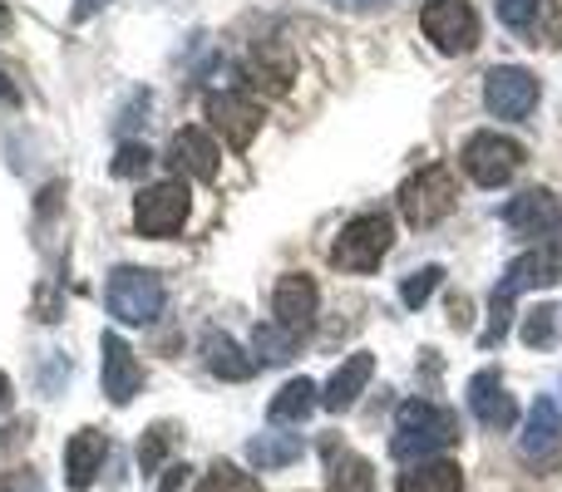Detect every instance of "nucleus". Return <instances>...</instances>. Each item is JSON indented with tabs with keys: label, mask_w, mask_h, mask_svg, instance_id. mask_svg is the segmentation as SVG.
<instances>
[{
	"label": "nucleus",
	"mask_w": 562,
	"mask_h": 492,
	"mask_svg": "<svg viewBox=\"0 0 562 492\" xmlns=\"http://www.w3.org/2000/svg\"><path fill=\"white\" fill-rule=\"evenodd\" d=\"M459 444V414L435 399H405L395 414V434H390V458L400 464H425L439 458L445 448Z\"/></svg>",
	"instance_id": "1"
},
{
	"label": "nucleus",
	"mask_w": 562,
	"mask_h": 492,
	"mask_svg": "<svg viewBox=\"0 0 562 492\" xmlns=\"http://www.w3.org/2000/svg\"><path fill=\"white\" fill-rule=\"evenodd\" d=\"M395 247V222L390 213H360L340 227V237L330 242V266L350 271V276H370L380 271V261Z\"/></svg>",
	"instance_id": "2"
},
{
	"label": "nucleus",
	"mask_w": 562,
	"mask_h": 492,
	"mask_svg": "<svg viewBox=\"0 0 562 492\" xmlns=\"http://www.w3.org/2000/svg\"><path fill=\"white\" fill-rule=\"evenodd\" d=\"M395 203H400V217H405L415 232H429V227H439L449 213H454L459 183L445 163H429V168H419L415 178H405Z\"/></svg>",
	"instance_id": "3"
},
{
	"label": "nucleus",
	"mask_w": 562,
	"mask_h": 492,
	"mask_svg": "<svg viewBox=\"0 0 562 492\" xmlns=\"http://www.w3.org/2000/svg\"><path fill=\"white\" fill-rule=\"evenodd\" d=\"M193 193H188V178H164L154 187H138L134 197V227L148 242H168V237L183 232Z\"/></svg>",
	"instance_id": "4"
},
{
	"label": "nucleus",
	"mask_w": 562,
	"mask_h": 492,
	"mask_svg": "<svg viewBox=\"0 0 562 492\" xmlns=\"http://www.w3.org/2000/svg\"><path fill=\"white\" fill-rule=\"evenodd\" d=\"M109 316L124 320V325H148V320L164 316V276L158 271H144V266H119L114 276H109Z\"/></svg>",
	"instance_id": "5"
},
{
	"label": "nucleus",
	"mask_w": 562,
	"mask_h": 492,
	"mask_svg": "<svg viewBox=\"0 0 562 492\" xmlns=\"http://www.w3.org/2000/svg\"><path fill=\"white\" fill-rule=\"evenodd\" d=\"M459 163H464V173L474 178L479 187H504L508 178H514L518 168L528 163V148L518 144V138L498 134V128H484V134H474L464 144Z\"/></svg>",
	"instance_id": "6"
},
{
	"label": "nucleus",
	"mask_w": 562,
	"mask_h": 492,
	"mask_svg": "<svg viewBox=\"0 0 562 492\" xmlns=\"http://www.w3.org/2000/svg\"><path fill=\"white\" fill-rule=\"evenodd\" d=\"M504 227L514 237H528V242H538V247H548L562 256V203H558V193H548V187L518 193L514 203L504 207Z\"/></svg>",
	"instance_id": "7"
},
{
	"label": "nucleus",
	"mask_w": 562,
	"mask_h": 492,
	"mask_svg": "<svg viewBox=\"0 0 562 492\" xmlns=\"http://www.w3.org/2000/svg\"><path fill=\"white\" fill-rule=\"evenodd\" d=\"M419 25H425V39L439 49V55H469V49H479L474 0H425Z\"/></svg>",
	"instance_id": "8"
},
{
	"label": "nucleus",
	"mask_w": 562,
	"mask_h": 492,
	"mask_svg": "<svg viewBox=\"0 0 562 492\" xmlns=\"http://www.w3.org/2000/svg\"><path fill=\"white\" fill-rule=\"evenodd\" d=\"M538 99H543V84H538L533 69L498 65V69H488V75H484V108L494 118L518 124V118H528L538 108Z\"/></svg>",
	"instance_id": "9"
},
{
	"label": "nucleus",
	"mask_w": 562,
	"mask_h": 492,
	"mask_svg": "<svg viewBox=\"0 0 562 492\" xmlns=\"http://www.w3.org/2000/svg\"><path fill=\"white\" fill-rule=\"evenodd\" d=\"M99 385H104V399L114 409H128L138 399V389H144V365H138L134 345L124 335H114V330L99 335Z\"/></svg>",
	"instance_id": "10"
},
{
	"label": "nucleus",
	"mask_w": 562,
	"mask_h": 492,
	"mask_svg": "<svg viewBox=\"0 0 562 492\" xmlns=\"http://www.w3.org/2000/svg\"><path fill=\"white\" fill-rule=\"evenodd\" d=\"M518 454L533 473H558L562 468V404L553 394H543L528 409V428L518 438Z\"/></svg>",
	"instance_id": "11"
},
{
	"label": "nucleus",
	"mask_w": 562,
	"mask_h": 492,
	"mask_svg": "<svg viewBox=\"0 0 562 492\" xmlns=\"http://www.w3.org/2000/svg\"><path fill=\"white\" fill-rule=\"evenodd\" d=\"M203 114H207V124L227 138V148H233V153H247V148H252V138L262 134V108H257L247 94H237V89L207 94Z\"/></svg>",
	"instance_id": "12"
},
{
	"label": "nucleus",
	"mask_w": 562,
	"mask_h": 492,
	"mask_svg": "<svg viewBox=\"0 0 562 492\" xmlns=\"http://www.w3.org/2000/svg\"><path fill=\"white\" fill-rule=\"evenodd\" d=\"M316 310H321L316 281H311L306 271H286V276L277 281V290H272L277 325L291 330V335H311V325H316Z\"/></svg>",
	"instance_id": "13"
},
{
	"label": "nucleus",
	"mask_w": 562,
	"mask_h": 492,
	"mask_svg": "<svg viewBox=\"0 0 562 492\" xmlns=\"http://www.w3.org/2000/svg\"><path fill=\"white\" fill-rule=\"evenodd\" d=\"M164 163L173 168V178H198V183H217V168H223V148L213 144V134L203 128H178L168 138Z\"/></svg>",
	"instance_id": "14"
},
{
	"label": "nucleus",
	"mask_w": 562,
	"mask_h": 492,
	"mask_svg": "<svg viewBox=\"0 0 562 492\" xmlns=\"http://www.w3.org/2000/svg\"><path fill=\"white\" fill-rule=\"evenodd\" d=\"M464 399H469V414H474L488 434H508V428L518 424V404L504 389V375H498V369H479V375L469 379Z\"/></svg>",
	"instance_id": "15"
},
{
	"label": "nucleus",
	"mask_w": 562,
	"mask_h": 492,
	"mask_svg": "<svg viewBox=\"0 0 562 492\" xmlns=\"http://www.w3.org/2000/svg\"><path fill=\"white\" fill-rule=\"evenodd\" d=\"M321 458H326V492H375V464L336 434L321 438Z\"/></svg>",
	"instance_id": "16"
},
{
	"label": "nucleus",
	"mask_w": 562,
	"mask_h": 492,
	"mask_svg": "<svg viewBox=\"0 0 562 492\" xmlns=\"http://www.w3.org/2000/svg\"><path fill=\"white\" fill-rule=\"evenodd\" d=\"M109 458V434H99V428H79V434H69L65 444V488L69 492H89L99 478V468H104Z\"/></svg>",
	"instance_id": "17"
},
{
	"label": "nucleus",
	"mask_w": 562,
	"mask_h": 492,
	"mask_svg": "<svg viewBox=\"0 0 562 492\" xmlns=\"http://www.w3.org/2000/svg\"><path fill=\"white\" fill-rule=\"evenodd\" d=\"M562 281V256L548 247H533L524 251V256H514L504 266V276H498V290H508V296H524V290H538V286H558Z\"/></svg>",
	"instance_id": "18"
},
{
	"label": "nucleus",
	"mask_w": 562,
	"mask_h": 492,
	"mask_svg": "<svg viewBox=\"0 0 562 492\" xmlns=\"http://www.w3.org/2000/svg\"><path fill=\"white\" fill-rule=\"evenodd\" d=\"M370 375H375V355H350L346 365L336 369V375L326 379V389H321V409H330V414H346V409H356V399L366 394Z\"/></svg>",
	"instance_id": "19"
},
{
	"label": "nucleus",
	"mask_w": 562,
	"mask_h": 492,
	"mask_svg": "<svg viewBox=\"0 0 562 492\" xmlns=\"http://www.w3.org/2000/svg\"><path fill=\"white\" fill-rule=\"evenodd\" d=\"M203 365H207V375L223 379V385H243V379L257 375V355H247L233 335H217V330L203 340Z\"/></svg>",
	"instance_id": "20"
},
{
	"label": "nucleus",
	"mask_w": 562,
	"mask_h": 492,
	"mask_svg": "<svg viewBox=\"0 0 562 492\" xmlns=\"http://www.w3.org/2000/svg\"><path fill=\"white\" fill-rule=\"evenodd\" d=\"M395 492H464V468L449 458H425V464H409L400 473Z\"/></svg>",
	"instance_id": "21"
},
{
	"label": "nucleus",
	"mask_w": 562,
	"mask_h": 492,
	"mask_svg": "<svg viewBox=\"0 0 562 492\" xmlns=\"http://www.w3.org/2000/svg\"><path fill=\"white\" fill-rule=\"evenodd\" d=\"M321 404V389L311 385V379H286V385L272 394V404H267V419H272L277 428L286 424H306L311 409Z\"/></svg>",
	"instance_id": "22"
},
{
	"label": "nucleus",
	"mask_w": 562,
	"mask_h": 492,
	"mask_svg": "<svg viewBox=\"0 0 562 492\" xmlns=\"http://www.w3.org/2000/svg\"><path fill=\"white\" fill-rule=\"evenodd\" d=\"M301 454H306V444H301V434H257L252 444H247V458H252V468H262V473H277V468H291Z\"/></svg>",
	"instance_id": "23"
},
{
	"label": "nucleus",
	"mask_w": 562,
	"mask_h": 492,
	"mask_svg": "<svg viewBox=\"0 0 562 492\" xmlns=\"http://www.w3.org/2000/svg\"><path fill=\"white\" fill-rule=\"evenodd\" d=\"M178 438H183V428H178L173 419H158L154 428H144V438H138V473L154 478L158 468L168 464V454L178 448Z\"/></svg>",
	"instance_id": "24"
},
{
	"label": "nucleus",
	"mask_w": 562,
	"mask_h": 492,
	"mask_svg": "<svg viewBox=\"0 0 562 492\" xmlns=\"http://www.w3.org/2000/svg\"><path fill=\"white\" fill-rule=\"evenodd\" d=\"M301 335H291V330H281L277 320H257L252 330V350H257V365H286L291 355H296Z\"/></svg>",
	"instance_id": "25"
},
{
	"label": "nucleus",
	"mask_w": 562,
	"mask_h": 492,
	"mask_svg": "<svg viewBox=\"0 0 562 492\" xmlns=\"http://www.w3.org/2000/svg\"><path fill=\"white\" fill-rule=\"evenodd\" d=\"M548 0H498V25L528 35V45H538V25H543Z\"/></svg>",
	"instance_id": "26"
},
{
	"label": "nucleus",
	"mask_w": 562,
	"mask_h": 492,
	"mask_svg": "<svg viewBox=\"0 0 562 492\" xmlns=\"http://www.w3.org/2000/svg\"><path fill=\"white\" fill-rule=\"evenodd\" d=\"M514 300L518 296H508V290L494 286V296H488V325L479 330V350H498V345H504L508 325H514Z\"/></svg>",
	"instance_id": "27"
},
{
	"label": "nucleus",
	"mask_w": 562,
	"mask_h": 492,
	"mask_svg": "<svg viewBox=\"0 0 562 492\" xmlns=\"http://www.w3.org/2000/svg\"><path fill=\"white\" fill-rule=\"evenodd\" d=\"M198 492H262V483H257L252 473H243L237 464L217 458V464L203 473V483H198Z\"/></svg>",
	"instance_id": "28"
},
{
	"label": "nucleus",
	"mask_w": 562,
	"mask_h": 492,
	"mask_svg": "<svg viewBox=\"0 0 562 492\" xmlns=\"http://www.w3.org/2000/svg\"><path fill=\"white\" fill-rule=\"evenodd\" d=\"M558 316H562L558 306H538V310H528L524 325H518L524 345H528V350H548V345H553V335H558Z\"/></svg>",
	"instance_id": "29"
},
{
	"label": "nucleus",
	"mask_w": 562,
	"mask_h": 492,
	"mask_svg": "<svg viewBox=\"0 0 562 492\" xmlns=\"http://www.w3.org/2000/svg\"><path fill=\"white\" fill-rule=\"evenodd\" d=\"M439 281H445V266H419L405 276V286H400V306L405 310H419L429 296L439 290Z\"/></svg>",
	"instance_id": "30"
},
{
	"label": "nucleus",
	"mask_w": 562,
	"mask_h": 492,
	"mask_svg": "<svg viewBox=\"0 0 562 492\" xmlns=\"http://www.w3.org/2000/svg\"><path fill=\"white\" fill-rule=\"evenodd\" d=\"M148 168H154V153H148V144L128 138V144H119V153H114V163H109V173L124 178V183H134V178H144Z\"/></svg>",
	"instance_id": "31"
},
{
	"label": "nucleus",
	"mask_w": 562,
	"mask_h": 492,
	"mask_svg": "<svg viewBox=\"0 0 562 492\" xmlns=\"http://www.w3.org/2000/svg\"><path fill=\"white\" fill-rule=\"evenodd\" d=\"M30 438H35V419H15V424H5V428H0V458L20 454Z\"/></svg>",
	"instance_id": "32"
},
{
	"label": "nucleus",
	"mask_w": 562,
	"mask_h": 492,
	"mask_svg": "<svg viewBox=\"0 0 562 492\" xmlns=\"http://www.w3.org/2000/svg\"><path fill=\"white\" fill-rule=\"evenodd\" d=\"M148 104H154V99H148V89H138V94L128 99V104L119 108V118H114V128H119V134H128V128H138V114L148 118Z\"/></svg>",
	"instance_id": "33"
},
{
	"label": "nucleus",
	"mask_w": 562,
	"mask_h": 492,
	"mask_svg": "<svg viewBox=\"0 0 562 492\" xmlns=\"http://www.w3.org/2000/svg\"><path fill=\"white\" fill-rule=\"evenodd\" d=\"M469 320H474V306H469V296L459 290V296H449V325L454 330H464Z\"/></svg>",
	"instance_id": "34"
},
{
	"label": "nucleus",
	"mask_w": 562,
	"mask_h": 492,
	"mask_svg": "<svg viewBox=\"0 0 562 492\" xmlns=\"http://www.w3.org/2000/svg\"><path fill=\"white\" fill-rule=\"evenodd\" d=\"M35 488V473L30 468H15V473H0V492H30Z\"/></svg>",
	"instance_id": "35"
},
{
	"label": "nucleus",
	"mask_w": 562,
	"mask_h": 492,
	"mask_svg": "<svg viewBox=\"0 0 562 492\" xmlns=\"http://www.w3.org/2000/svg\"><path fill=\"white\" fill-rule=\"evenodd\" d=\"M104 5H109V0H75V10H69V20H75V25H85V20H94Z\"/></svg>",
	"instance_id": "36"
},
{
	"label": "nucleus",
	"mask_w": 562,
	"mask_h": 492,
	"mask_svg": "<svg viewBox=\"0 0 562 492\" xmlns=\"http://www.w3.org/2000/svg\"><path fill=\"white\" fill-rule=\"evenodd\" d=\"M183 483H188V464H173L164 473V483H158V492H183Z\"/></svg>",
	"instance_id": "37"
},
{
	"label": "nucleus",
	"mask_w": 562,
	"mask_h": 492,
	"mask_svg": "<svg viewBox=\"0 0 562 492\" xmlns=\"http://www.w3.org/2000/svg\"><path fill=\"white\" fill-rule=\"evenodd\" d=\"M10 404H15V385H10V375L0 369V414H5Z\"/></svg>",
	"instance_id": "38"
},
{
	"label": "nucleus",
	"mask_w": 562,
	"mask_h": 492,
	"mask_svg": "<svg viewBox=\"0 0 562 492\" xmlns=\"http://www.w3.org/2000/svg\"><path fill=\"white\" fill-rule=\"evenodd\" d=\"M0 104H20V89H15V84H10V79H5V75H0Z\"/></svg>",
	"instance_id": "39"
},
{
	"label": "nucleus",
	"mask_w": 562,
	"mask_h": 492,
	"mask_svg": "<svg viewBox=\"0 0 562 492\" xmlns=\"http://www.w3.org/2000/svg\"><path fill=\"white\" fill-rule=\"evenodd\" d=\"M10 25H15V15H10V5L0 0V35H10Z\"/></svg>",
	"instance_id": "40"
},
{
	"label": "nucleus",
	"mask_w": 562,
	"mask_h": 492,
	"mask_svg": "<svg viewBox=\"0 0 562 492\" xmlns=\"http://www.w3.org/2000/svg\"><path fill=\"white\" fill-rule=\"evenodd\" d=\"M336 5H350V10H366V5H375V0H336Z\"/></svg>",
	"instance_id": "41"
}]
</instances>
